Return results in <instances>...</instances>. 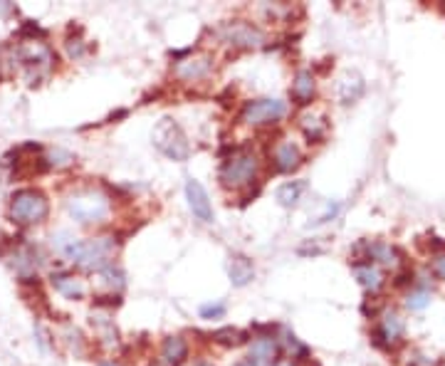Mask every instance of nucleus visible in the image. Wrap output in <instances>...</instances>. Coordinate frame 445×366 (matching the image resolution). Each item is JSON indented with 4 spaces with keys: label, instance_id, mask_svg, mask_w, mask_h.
<instances>
[{
    "label": "nucleus",
    "instance_id": "obj_10",
    "mask_svg": "<svg viewBox=\"0 0 445 366\" xmlns=\"http://www.w3.org/2000/svg\"><path fill=\"white\" fill-rule=\"evenodd\" d=\"M228 40L238 48H260L262 45V32L247 23H233L228 28Z\"/></svg>",
    "mask_w": 445,
    "mask_h": 366
},
{
    "label": "nucleus",
    "instance_id": "obj_2",
    "mask_svg": "<svg viewBox=\"0 0 445 366\" xmlns=\"http://www.w3.org/2000/svg\"><path fill=\"white\" fill-rule=\"evenodd\" d=\"M50 213V203L43 193L35 191V188H23V191H15L10 199V208H8V216L15 225H35V223H43Z\"/></svg>",
    "mask_w": 445,
    "mask_h": 366
},
{
    "label": "nucleus",
    "instance_id": "obj_31",
    "mask_svg": "<svg viewBox=\"0 0 445 366\" xmlns=\"http://www.w3.org/2000/svg\"><path fill=\"white\" fill-rule=\"evenodd\" d=\"M0 77H3V70H0Z\"/></svg>",
    "mask_w": 445,
    "mask_h": 366
},
{
    "label": "nucleus",
    "instance_id": "obj_5",
    "mask_svg": "<svg viewBox=\"0 0 445 366\" xmlns=\"http://www.w3.org/2000/svg\"><path fill=\"white\" fill-rule=\"evenodd\" d=\"M67 210L77 223H102L109 216V199L99 191H77L67 199Z\"/></svg>",
    "mask_w": 445,
    "mask_h": 366
},
{
    "label": "nucleus",
    "instance_id": "obj_21",
    "mask_svg": "<svg viewBox=\"0 0 445 366\" xmlns=\"http://www.w3.org/2000/svg\"><path fill=\"white\" fill-rule=\"evenodd\" d=\"M356 277H359V283L366 289L381 287V272L376 270V267H371V265H366V267H356Z\"/></svg>",
    "mask_w": 445,
    "mask_h": 366
},
{
    "label": "nucleus",
    "instance_id": "obj_27",
    "mask_svg": "<svg viewBox=\"0 0 445 366\" xmlns=\"http://www.w3.org/2000/svg\"><path fill=\"white\" fill-rule=\"evenodd\" d=\"M235 366H253V361H240V364H235Z\"/></svg>",
    "mask_w": 445,
    "mask_h": 366
},
{
    "label": "nucleus",
    "instance_id": "obj_6",
    "mask_svg": "<svg viewBox=\"0 0 445 366\" xmlns=\"http://www.w3.org/2000/svg\"><path fill=\"white\" fill-rule=\"evenodd\" d=\"M151 139H154V146L161 151L163 156L174 159V161H186L188 154H191V144H188L183 129L174 119H169V116L154 126Z\"/></svg>",
    "mask_w": 445,
    "mask_h": 366
},
{
    "label": "nucleus",
    "instance_id": "obj_25",
    "mask_svg": "<svg viewBox=\"0 0 445 366\" xmlns=\"http://www.w3.org/2000/svg\"><path fill=\"white\" fill-rule=\"evenodd\" d=\"M82 40H67V52H70V57H79L82 54Z\"/></svg>",
    "mask_w": 445,
    "mask_h": 366
},
{
    "label": "nucleus",
    "instance_id": "obj_22",
    "mask_svg": "<svg viewBox=\"0 0 445 366\" xmlns=\"http://www.w3.org/2000/svg\"><path fill=\"white\" fill-rule=\"evenodd\" d=\"M240 332L233 329V327H225V329H218L216 334H213V339H216L218 344H225V347H230V344H240Z\"/></svg>",
    "mask_w": 445,
    "mask_h": 366
},
{
    "label": "nucleus",
    "instance_id": "obj_19",
    "mask_svg": "<svg viewBox=\"0 0 445 366\" xmlns=\"http://www.w3.org/2000/svg\"><path fill=\"white\" fill-rule=\"evenodd\" d=\"M96 275H99V285H104L109 292H114V289L124 287V275H121V270L112 267V265H109V267H104V270H99Z\"/></svg>",
    "mask_w": 445,
    "mask_h": 366
},
{
    "label": "nucleus",
    "instance_id": "obj_17",
    "mask_svg": "<svg viewBox=\"0 0 445 366\" xmlns=\"http://www.w3.org/2000/svg\"><path fill=\"white\" fill-rule=\"evenodd\" d=\"M304 188H307V183H304V181H292V183H284V186L277 191V201H280L284 208H292V205L300 203Z\"/></svg>",
    "mask_w": 445,
    "mask_h": 366
},
{
    "label": "nucleus",
    "instance_id": "obj_8",
    "mask_svg": "<svg viewBox=\"0 0 445 366\" xmlns=\"http://www.w3.org/2000/svg\"><path fill=\"white\" fill-rule=\"evenodd\" d=\"M213 67V54L211 52H196L186 60H180L176 65V77L183 79V82H196V79H203L205 74L211 72Z\"/></svg>",
    "mask_w": 445,
    "mask_h": 366
},
{
    "label": "nucleus",
    "instance_id": "obj_13",
    "mask_svg": "<svg viewBox=\"0 0 445 366\" xmlns=\"http://www.w3.org/2000/svg\"><path fill=\"white\" fill-rule=\"evenodd\" d=\"M52 285H54V289L62 294V297H67V300H82V297H85V292H87L85 283H82V280H77L74 275H67V272H54Z\"/></svg>",
    "mask_w": 445,
    "mask_h": 366
},
{
    "label": "nucleus",
    "instance_id": "obj_12",
    "mask_svg": "<svg viewBox=\"0 0 445 366\" xmlns=\"http://www.w3.org/2000/svg\"><path fill=\"white\" fill-rule=\"evenodd\" d=\"M302 161V151L297 144L292 141H282V144H277L275 149V166L277 171H282V174H289V171H295Z\"/></svg>",
    "mask_w": 445,
    "mask_h": 366
},
{
    "label": "nucleus",
    "instance_id": "obj_14",
    "mask_svg": "<svg viewBox=\"0 0 445 366\" xmlns=\"http://www.w3.org/2000/svg\"><path fill=\"white\" fill-rule=\"evenodd\" d=\"M188 354V344L183 336H169L161 347V359L169 366H180Z\"/></svg>",
    "mask_w": 445,
    "mask_h": 366
},
{
    "label": "nucleus",
    "instance_id": "obj_30",
    "mask_svg": "<svg viewBox=\"0 0 445 366\" xmlns=\"http://www.w3.org/2000/svg\"><path fill=\"white\" fill-rule=\"evenodd\" d=\"M200 366H211V364H200Z\"/></svg>",
    "mask_w": 445,
    "mask_h": 366
},
{
    "label": "nucleus",
    "instance_id": "obj_28",
    "mask_svg": "<svg viewBox=\"0 0 445 366\" xmlns=\"http://www.w3.org/2000/svg\"><path fill=\"white\" fill-rule=\"evenodd\" d=\"M275 366H292V364H287V361H280V364H275Z\"/></svg>",
    "mask_w": 445,
    "mask_h": 366
},
{
    "label": "nucleus",
    "instance_id": "obj_11",
    "mask_svg": "<svg viewBox=\"0 0 445 366\" xmlns=\"http://www.w3.org/2000/svg\"><path fill=\"white\" fill-rule=\"evenodd\" d=\"M228 275H230V283H233L235 287H245V285L255 277L253 260L245 258V255H230Z\"/></svg>",
    "mask_w": 445,
    "mask_h": 366
},
{
    "label": "nucleus",
    "instance_id": "obj_16",
    "mask_svg": "<svg viewBox=\"0 0 445 366\" xmlns=\"http://www.w3.org/2000/svg\"><path fill=\"white\" fill-rule=\"evenodd\" d=\"M312 94H314V77L312 72L302 70V72H297L295 82H292V96L297 99V104H307L312 99Z\"/></svg>",
    "mask_w": 445,
    "mask_h": 366
},
{
    "label": "nucleus",
    "instance_id": "obj_26",
    "mask_svg": "<svg viewBox=\"0 0 445 366\" xmlns=\"http://www.w3.org/2000/svg\"><path fill=\"white\" fill-rule=\"evenodd\" d=\"M435 270H438V275L445 280V255H440V258L435 260Z\"/></svg>",
    "mask_w": 445,
    "mask_h": 366
},
{
    "label": "nucleus",
    "instance_id": "obj_3",
    "mask_svg": "<svg viewBox=\"0 0 445 366\" xmlns=\"http://www.w3.org/2000/svg\"><path fill=\"white\" fill-rule=\"evenodd\" d=\"M15 60L20 62L28 84H40V79L48 77L54 65V54L43 42H23L15 48Z\"/></svg>",
    "mask_w": 445,
    "mask_h": 366
},
{
    "label": "nucleus",
    "instance_id": "obj_24",
    "mask_svg": "<svg viewBox=\"0 0 445 366\" xmlns=\"http://www.w3.org/2000/svg\"><path fill=\"white\" fill-rule=\"evenodd\" d=\"M200 314H203L205 319L222 317V314H225V305H205L203 309H200Z\"/></svg>",
    "mask_w": 445,
    "mask_h": 366
},
{
    "label": "nucleus",
    "instance_id": "obj_1",
    "mask_svg": "<svg viewBox=\"0 0 445 366\" xmlns=\"http://www.w3.org/2000/svg\"><path fill=\"white\" fill-rule=\"evenodd\" d=\"M52 245L87 272H99L109 267L116 250L114 238H107V235L92 238V241H77L72 235L60 233L57 238H52Z\"/></svg>",
    "mask_w": 445,
    "mask_h": 366
},
{
    "label": "nucleus",
    "instance_id": "obj_20",
    "mask_svg": "<svg viewBox=\"0 0 445 366\" xmlns=\"http://www.w3.org/2000/svg\"><path fill=\"white\" fill-rule=\"evenodd\" d=\"M302 129H304V134H307L312 141H319V139L324 136V121H322V116H302Z\"/></svg>",
    "mask_w": 445,
    "mask_h": 366
},
{
    "label": "nucleus",
    "instance_id": "obj_9",
    "mask_svg": "<svg viewBox=\"0 0 445 366\" xmlns=\"http://www.w3.org/2000/svg\"><path fill=\"white\" fill-rule=\"evenodd\" d=\"M186 199H188V208L193 210V216L198 218V221H203V223H211L213 221L211 199H208L205 188L200 186L196 179H188L186 181Z\"/></svg>",
    "mask_w": 445,
    "mask_h": 366
},
{
    "label": "nucleus",
    "instance_id": "obj_29",
    "mask_svg": "<svg viewBox=\"0 0 445 366\" xmlns=\"http://www.w3.org/2000/svg\"><path fill=\"white\" fill-rule=\"evenodd\" d=\"M102 366H114V364H102Z\"/></svg>",
    "mask_w": 445,
    "mask_h": 366
},
{
    "label": "nucleus",
    "instance_id": "obj_7",
    "mask_svg": "<svg viewBox=\"0 0 445 366\" xmlns=\"http://www.w3.org/2000/svg\"><path fill=\"white\" fill-rule=\"evenodd\" d=\"M284 116V102L280 99H253L242 107V121L253 126L275 124Z\"/></svg>",
    "mask_w": 445,
    "mask_h": 366
},
{
    "label": "nucleus",
    "instance_id": "obj_23",
    "mask_svg": "<svg viewBox=\"0 0 445 366\" xmlns=\"http://www.w3.org/2000/svg\"><path fill=\"white\" fill-rule=\"evenodd\" d=\"M428 302H431V294L426 292V289H418V292H411L408 297V307L413 309V312H421V309H426Z\"/></svg>",
    "mask_w": 445,
    "mask_h": 366
},
{
    "label": "nucleus",
    "instance_id": "obj_4",
    "mask_svg": "<svg viewBox=\"0 0 445 366\" xmlns=\"http://www.w3.org/2000/svg\"><path fill=\"white\" fill-rule=\"evenodd\" d=\"M260 168V161L250 149H238L233 151L225 161H222L218 179L225 188H242L255 179Z\"/></svg>",
    "mask_w": 445,
    "mask_h": 366
},
{
    "label": "nucleus",
    "instance_id": "obj_15",
    "mask_svg": "<svg viewBox=\"0 0 445 366\" xmlns=\"http://www.w3.org/2000/svg\"><path fill=\"white\" fill-rule=\"evenodd\" d=\"M277 354V342L272 336H258L250 344V359H255L258 364H270Z\"/></svg>",
    "mask_w": 445,
    "mask_h": 366
},
{
    "label": "nucleus",
    "instance_id": "obj_18",
    "mask_svg": "<svg viewBox=\"0 0 445 366\" xmlns=\"http://www.w3.org/2000/svg\"><path fill=\"white\" fill-rule=\"evenodd\" d=\"M381 336H384L389 344H396L403 336V322L396 312H389L381 319Z\"/></svg>",
    "mask_w": 445,
    "mask_h": 366
}]
</instances>
